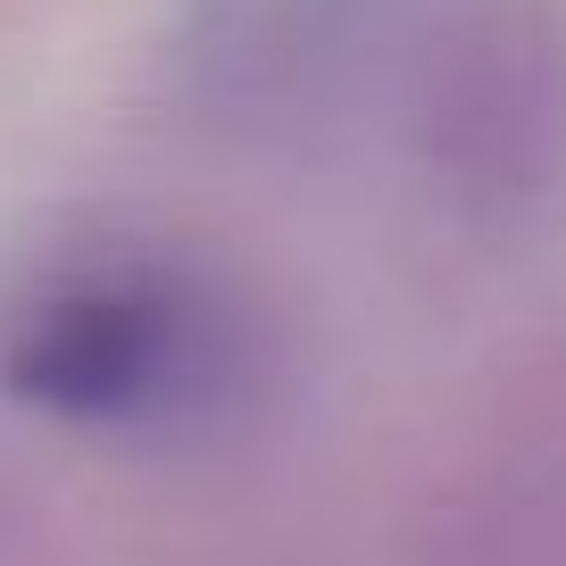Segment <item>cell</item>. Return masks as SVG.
<instances>
[{
	"label": "cell",
	"instance_id": "obj_1",
	"mask_svg": "<svg viewBox=\"0 0 566 566\" xmlns=\"http://www.w3.org/2000/svg\"><path fill=\"white\" fill-rule=\"evenodd\" d=\"M200 367V308L159 275H84L18 317L0 384L75 424H125L167 408Z\"/></svg>",
	"mask_w": 566,
	"mask_h": 566
}]
</instances>
